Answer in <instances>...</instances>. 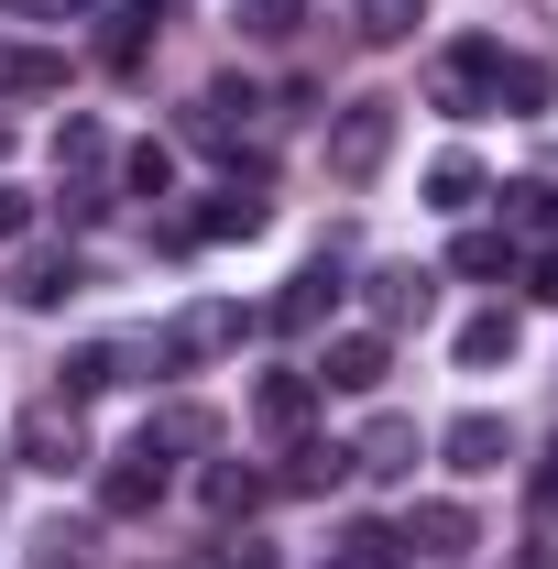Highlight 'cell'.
<instances>
[{"label":"cell","instance_id":"obj_1","mask_svg":"<svg viewBox=\"0 0 558 569\" xmlns=\"http://www.w3.org/2000/svg\"><path fill=\"white\" fill-rule=\"evenodd\" d=\"M383 153H395V99H350L340 121H329V176L340 187H372Z\"/></svg>","mask_w":558,"mask_h":569},{"label":"cell","instance_id":"obj_2","mask_svg":"<svg viewBox=\"0 0 558 569\" xmlns=\"http://www.w3.org/2000/svg\"><path fill=\"white\" fill-rule=\"evenodd\" d=\"M11 449H22V471H88V417L67 395H44V406H22Z\"/></svg>","mask_w":558,"mask_h":569},{"label":"cell","instance_id":"obj_3","mask_svg":"<svg viewBox=\"0 0 558 569\" xmlns=\"http://www.w3.org/2000/svg\"><path fill=\"white\" fill-rule=\"evenodd\" d=\"M241 351V307H187V318H165V340H153V372H198V361Z\"/></svg>","mask_w":558,"mask_h":569},{"label":"cell","instance_id":"obj_4","mask_svg":"<svg viewBox=\"0 0 558 569\" xmlns=\"http://www.w3.org/2000/svg\"><path fill=\"white\" fill-rule=\"evenodd\" d=\"M165 482H176L165 438H132V449L99 471V515H153V503H165Z\"/></svg>","mask_w":558,"mask_h":569},{"label":"cell","instance_id":"obj_5","mask_svg":"<svg viewBox=\"0 0 558 569\" xmlns=\"http://www.w3.org/2000/svg\"><path fill=\"white\" fill-rule=\"evenodd\" d=\"M263 219H275V209H263V164H230V187H219V198L187 219L176 241H252Z\"/></svg>","mask_w":558,"mask_h":569},{"label":"cell","instance_id":"obj_6","mask_svg":"<svg viewBox=\"0 0 558 569\" xmlns=\"http://www.w3.org/2000/svg\"><path fill=\"white\" fill-rule=\"evenodd\" d=\"M492 56H504V44H449L438 77H427V99H438L449 121H482V110H492Z\"/></svg>","mask_w":558,"mask_h":569},{"label":"cell","instance_id":"obj_7","mask_svg":"<svg viewBox=\"0 0 558 569\" xmlns=\"http://www.w3.org/2000/svg\"><path fill=\"white\" fill-rule=\"evenodd\" d=\"M427 307H438V274L427 263H383L372 274V329L395 340V329H427Z\"/></svg>","mask_w":558,"mask_h":569},{"label":"cell","instance_id":"obj_8","mask_svg":"<svg viewBox=\"0 0 558 569\" xmlns=\"http://www.w3.org/2000/svg\"><path fill=\"white\" fill-rule=\"evenodd\" d=\"M383 372H395V340H383V329H340L329 361H318V395H329V383H340V395H372Z\"/></svg>","mask_w":558,"mask_h":569},{"label":"cell","instance_id":"obj_9","mask_svg":"<svg viewBox=\"0 0 558 569\" xmlns=\"http://www.w3.org/2000/svg\"><path fill=\"white\" fill-rule=\"evenodd\" d=\"M307 417H318V372H263L252 383V427L263 438H307Z\"/></svg>","mask_w":558,"mask_h":569},{"label":"cell","instance_id":"obj_10","mask_svg":"<svg viewBox=\"0 0 558 569\" xmlns=\"http://www.w3.org/2000/svg\"><path fill=\"white\" fill-rule=\"evenodd\" d=\"M438 460H449L460 482H492V471L515 460V438H504V417H460L449 438H438Z\"/></svg>","mask_w":558,"mask_h":569},{"label":"cell","instance_id":"obj_11","mask_svg":"<svg viewBox=\"0 0 558 569\" xmlns=\"http://www.w3.org/2000/svg\"><path fill=\"white\" fill-rule=\"evenodd\" d=\"M350 471L406 482V471H417V417H372V427H361V449H350Z\"/></svg>","mask_w":558,"mask_h":569},{"label":"cell","instance_id":"obj_12","mask_svg":"<svg viewBox=\"0 0 558 569\" xmlns=\"http://www.w3.org/2000/svg\"><path fill=\"white\" fill-rule=\"evenodd\" d=\"M77 284H88L77 252H22V263H11V296H22V307H67Z\"/></svg>","mask_w":558,"mask_h":569},{"label":"cell","instance_id":"obj_13","mask_svg":"<svg viewBox=\"0 0 558 569\" xmlns=\"http://www.w3.org/2000/svg\"><path fill=\"white\" fill-rule=\"evenodd\" d=\"M329 307H340V263H307V274L285 284V296L263 307V318H275V329H318Z\"/></svg>","mask_w":558,"mask_h":569},{"label":"cell","instance_id":"obj_14","mask_svg":"<svg viewBox=\"0 0 558 569\" xmlns=\"http://www.w3.org/2000/svg\"><path fill=\"white\" fill-rule=\"evenodd\" d=\"M548 88H558V77L537 67V56H492V110H515V121H537V110H548Z\"/></svg>","mask_w":558,"mask_h":569},{"label":"cell","instance_id":"obj_15","mask_svg":"<svg viewBox=\"0 0 558 569\" xmlns=\"http://www.w3.org/2000/svg\"><path fill=\"white\" fill-rule=\"evenodd\" d=\"M252 110H263V99H252V88H241V77H219L209 99H198V110H187V142H230V132H241V121H252Z\"/></svg>","mask_w":558,"mask_h":569},{"label":"cell","instance_id":"obj_16","mask_svg":"<svg viewBox=\"0 0 558 569\" xmlns=\"http://www.w3.org/2000/svg\"><path fill=\"white\" fill-rule=\"evenodd\" d=\"M417 22H427V0H361V11H350V33H361L372 56H395V44H417Z\"/></svg>","mask_w":558,"mask_h":569},{"label":"cell","instance_id":"obj_17","mask_svg":"<svg viewBox=\"0 0 558 569\" xmlns=\"http://www.w3.org/2000/svg\"><path fill=\"white\" fill-rule=\"evenodd\" d=\"M406 548H417V559H460V548H471V515H460V503H417V515H406Z\"/></svg>","mask_w":558,"mask_h":569},{"label":"cell","instance_id":"obj_18","mask_svg":"<svg viewBox=\"0 0 558 569\" xmlns=\"http://www.w3.org/2000/svg\"><path fill=\"white\" fill-rule=\"evenodd\" d=\"M44 88H67V56H44V44H0V99H44Z\"/></svg>","mask_w":558,"mask_h":569},{"label":"cell","instance_id":"obj_19","mask_svg":"<svg viewBox=\"0 0 558 569\" xmlns=\"http://www.w3.org/2000/svg\"><path fill=\"white\" fill-rule=\"evenodd\" d=\"M110 383H121V351H110V340H88V351H67V361H56V395H67V406L110 395Z\"/></svg>","mask_w":558,"mask_h":569},{"label":"cell","instance_id":"obj_20","mask_svg":"<svg viewBox=\"0 0 558 569\" xmlns=\"http://www.w3.org/2000/svg\"><path fill=\"white\" fill-rule=\"evenodd\" d=\"M99 164H110V132H99L88 110H67V121H56V176H99Z\"/></svg>","mask_w":558,"mask_h":569},{"label":"cell","instance_id":"obj_21","mask_svg":"<svg viewBox=\"0 0 558 569\" xmlns=\"http://www.w3.org/2000/svg\"><path fill=\"white\" fill-rule=\"evenodd\" d=\"M198 503H209L219 526H230V515H252V503H263V471H241V460H209V482H198Z\"/></svg>","mask_w":558,"mask_h":569},{"label":"cell","instance_id":"obj_22","mask_svg":"<svg viewBox=\"0 0 558 569\" xmlns=\"http://www.w3.org/2000/svg\"><path fill=\"white\" fill-rule=\"evenodd\" d=\"M340 471H350V449H329V438H285V482H296V493H329Z\"/></svg>","mask_w":558,"mask_h":569},{"label":"cell","instance_id":"obj_23","mask_svg":"<svg viewBox=\"0 0 558 569\" xmlns=\"http://www.w3.org/2000/svg\"><path fill=\"white\" fill-rule=\"evenodd\" d=\"M492 361H515V318H504V307H482V318L460 329V372H492Z\"/></svg>","mask_w":558,"mask_h":569},{"label":"cell","instance_id":"obj_24","mask_svg":"<svg viewBox=\"0 0 558 569\" xmlns=\"http://www.w3.org/2000/svg\"><path fill=\"white\" fill-rule=\"evenodd\" d=\"M471 198H482V164H471V153H438V164H427V209H471Z\"/></svg>","mask_w":558,"mask_h":569},{"label":"cell","instance_id":"obj_25","mask_svg":"<svg viewBox=\"0 0 558 569\" xmlns=\"http://www.w3.org/2000/svg\"><path fill=\"white\" fill-rule=\"evenodd\" d=\"M340 559H350V569H406L417 548H406V526H350V537H340Z\"/></svg>","mask_w":558,"mask_h":569},{"label":"cell","instance_id":"obj_26","mask_svg":"<svg viewBox=\"0 0 558 569\" xmlns=\"http://www.w3.org/2000/svg\"><path fill=\"white\" fill-rule=\"evenodd\" d=\"M121 187H132V198H176V153H165V142H132V153H121Z\"/></svg>","mask_w":558,"mask_h":569},{"label":"cell","instance_id":"obj_27","mask_svg":"<svg viewBox=\"0 0 558 569\" xmlns=\"http://www.w3.org/2000/svg\"><path fill=\"white\" fill-rule=\"evenodd\" d=\"M296 22H307V0H241V33L252 44H296Z\"/></svg>","mask_w":558,"mask_h":569},{"label":"cell","instance_id":"obj_28","mask_svg":"<svg viewBox=\"0 0 558 569\" xmlns=\"http://www.w3.org/2000/svg\"><path fill=\"white\" fill-rule=\"evenodd\" d=\"M558 559V438H548V460H537V569Z\"/></svg>","mask_w":558,"mask_h":569},{"label":"cell","instance_id":"obj_29","mask_svg":"<svg viewBox=\"0 0 558 569\" xmlns=\"http://www.w3.org/2000/svg\"><path fill=\"white\" fill-rule=\"evenodd\" d=\"M449 263H460V274H515V241H504V230H460Z\"/></svg>","mask_w":558,"mask_h":569},{"label":"cell","instance_id":"obj_30","mask_svg":"<svg viewBox=\"0 0 558 569\" xmlns=\"http://www.w3.org/2000/svg\"><path fill=\"white\" fill-rule=\"evenodd\" d=\"M56 209H67V230H88V219L110 209V187H99V176H67V187H56Z\"/></svg>","mask_w":558,"mask_h":569},{"label":"cell","instance_id":"obj_31","mask_svg":"<svg viewBox=\"0 0 558 569\" xmlns=\"http://www.w3.org/2000/svg\"><path fill=\"white\" fill-rule=\"evenodd\" d=\"M22 569H88V537L56 526V537H33V559H22Z\"/></svg>","mask_w":558,"mask_h":569},{"label":"cell","instance_id":"obj_32","mask_svg":"<svg viewBox=\"0 0 558 569\" xmlns=\"http://www.w3.org/2000/svg\"><path fill=\"white\" fill-rule=\"evenodd\" d=\"M504 198H515V209L537 219V230H558V187H548V176H537V187H504Z\"/></svg>","mask_w":558,"mask_h":569},{"label":"cell","instance_id":"obj_33","mask_svg":"<svg viewBox=\"0 0 558 569\" xmlns=\"http://www.w3.org/2000/svg\"><path fill=\"white\" fill-rule=\"evenodd\" d=\"M526 296H537V307H558V241L537 252V263H526Z\"/></svg>","mask_w":558,"mask_h":569},{"label":"cell","instance_id":"obj_34","mask_svg":"<svg viewBox=\"0 0 558 569\" xmlns=\"http://www.w3.org/2000/svg\"><path fill=\"white\" fill-rule=\"evenodd\" d=\"M22 230H33V198H22V187H0V241H22Z\"/></svg>","mask_w":558,"mask_h":569},{"label":"cell","instance_id":"obj_35","mask_svg":"<svg viewBox=\"0 0 558 569\" xmlns=\"http://www.w3.org/2000/svg\"><path fill=\"white\" fill-rule=\"evenodd\" d=\"M99 11H110V22H165L176 0H99Z\"/></svg>","mask_w":558,"mask_h":569},{"label":"cell","instance_id":"obj_36","mask_svg":"<svg viewBox=\"0 0 558 569\" xmlns=\"http://www.w3.org/2000/svg\"><path fill=\"white\" fill-rule=\"evenodd\" d=\"M0 11H22V22H44V11H67V0H0Z\"/></svg>","mask_w":558,"mask_h":569},{"label":"cell","instance_id":"obj_37","mask_svg":"<svg viewBox=\"0 0 558 569\" xmlns=\"http://www.w3.org/2000/svg\"><path fill=\"white\" fill-rule=\"evenodd\" d=\"M0 153H11V132H0Z\"/></svg>","mask_w":558,"mask_h":569},{"label":"cell","instance_id":"obj_38","mask_svg":"<svg viewBox=\"0 0 558 569\" xmlns=\"http://www.w3.org/2000/svg\"><path fill=\"white\" fill-rule=\"evenodd\" d=\"M329 569H350V559H329Z\"/></svg>","mask_w":558,"mask_h":569}]
</instances>
